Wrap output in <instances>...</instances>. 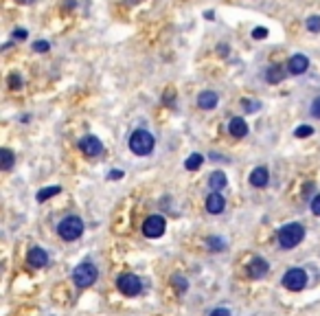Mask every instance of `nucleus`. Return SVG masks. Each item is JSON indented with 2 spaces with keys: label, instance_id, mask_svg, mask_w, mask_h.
<instances>
[{
  "label": "nucleus",
  "instance_id": "f257e3e1",
  "mask_svg": "<svg viewBox=\"0 0 320 316\" xmlns=\"http://www.w3.org/2000/svg\"><path fill=\"white\" fill-rule=\"evenodd\" d=\"M156 147V138L151 132L147 130H143V128H138L132 132V136H130V149H132V154L134 156H149L151 151H154Z\"/></svg>",
  "mask_w": 320,
  "mask_h": 316
},
{
  "label": "nucleus",
  "instance_id": "f03ea898",
  "mask_svg": "<svg viewBox=\"0 0 320 316\" xmlns=\"http://www.w3.org/2000/svg\"><path fill=\"white\" fill-rule=\"evenodd\" d=\"M305 237V226L298 222H292V224H285V226L278 230V246L285 248V250H292L294 246L303 242Z\"/></svg>",
  "mask_w": 320,
  "mask_h": 316
},
{
  "label": "nucleus",
  "instance_id": "7ed1b4c3",
  "mask_svg": "<svg viewBox=\"0 0 320 316\" xmlns=\"http://www.w3.org/2000/svg\"><path fill=\"white\" fill-rule=\"evenodd\" d=\"M84 228H86L84 220H82V217H77V215H66L64 220H59V224H57V233L66 242L79 240V237L84 235Z\"/></svg>",
  "mask_w": 320,
  "mask_h": 316
},
{
  "label": "nucleus",
  "instance_id": "20e7f679",
  "mask_svg": "<svg viewBox=\"0 0 320 316\" xmlns=\"http://www.w3.org/2000/svg\"><path fill=\"white\" fill-rule=\"evenodd\" d=\"M97 276H99V270H97V266L92 261H82L75 270H72V281H75L77 288L92 286V283L97 281Z\"/></svg>",
  "mask_w": 320,
  "mask_h": 316
},
{
  "label": "nucleus",
  "instance_id": "39448f33",
  "mask_svg": "<svg viewBox=\"0 0 320 316\" xmlns=\"http://www.w3.org/2000/svg\"><path fill=\"white\" fill-rule=\"evenodd\" d=\"M305 286H307V272L303 268H290L283 274V288L290 290V292H298Z\"/></svg>",
  "mask_w": 320,
  "mask_h": 316
},
{
  "label": "nucleus",
  "instance_id": "423d86ee",
  "mask_svg": "<svg viewBox=\"0 0 320 316\" xmlns=\"http://www.w3.org/2000/svg\"><path fill=\"white\" fill-rule=\"evenodd\" d=\"M167 228V222L163 215H149L147 220L143 222V235L149 237V240H158V237H163Z\"/></svg>",
  "mask_w": 320,
  "mask_h": 316
},
{
  "label": "nucleus",
  "instance_id": "0eeeda50",
  "mask_svg": "<svg viewBox=\"0 0 320 316\" xmlns=\"http://www.w3.org/2000/svg\"><path fill=\"white\" fill-rule=\"evenodd\" d=\"M116 286H118V290H121L125 296H136V294L143 290V281L138 279L136 274L128 272V274H121V276H118Z\"/></svg>",
  "mask_w": 320,
  "mask_h": 316
},
{
  "label": "nucleus",
  "instance_id": "6e6552de",
  "mask_svg": "<svg viewBox=\"0 0 320 316\" xmlns=\"http://www.w3.org/2000/svg\"><path fill=\"white\" fill-rule=\"evenodd\" d=\"M79 149L84 151L86 156H90V158H95V156H101L103 154V143L99 141L97 136H84L82 141H79Z\"/></svg>",
  "mask_w": 320,
  "mask_h": 316
},
{
  "label": "nucleus",
  "instance_id": "1a4fd4ad",
  "mask_svg": "<svg viewBox=\"0 0 320 316\" xmlns=\"http://www.w3.org/2000/svg\"><path fill=\"white\" fill-rule=\"evenodd\" d=\"M309 70V57L303 53H296L288 59V72L290 75H305Z\"/></svg>",
  "mask_w": 320,
  "mask_h": 316
},
{
  "label": "nucleus",
  "instance_id": "9d476101",
  "mask_svg": "<svg viewBox=\"0 0 320 316\" xmlns=\"http://www.w3.org/2000/svg\"><path fill=\"white\" fill-rule=\"evenodd\" d=\"M26 261H29V266H33V268H44L46 263H49V255H46L44 248L33 246L29 250V255H26Z\"/></svg>",
  "mask_w": 320,
  "mask_h": 316
},
{
  "label": "nucleus",
  "instance_id": "9b49d317",
  "mask_svg": "<svg viewBox=\"0 0 320 316\" xmlns=\"http://www.w3.org/2000/svg\"><path fill=\"white\" fill-rule=\"evenodd\" d=\"M224 209H226L224 195L219 193V191H213V193L206 198V211H209V213H213V215H219Z\"/></svg>",
  "mask_w": 320,
  "mask_h": 316
},
{
  "label": "nucleus",
  "instance_id": "f8f14e48",
  "mask_svg": "<svg viewBox=\"0 0 320 316\" xmlns=\"http://www.w3.org/2000/svg\"><path fill=\"white\" fill-rule=\"evenodd\" d=\"M268 270H270L268 261L261 259V257H255V259L248 263V274L252 276V279H263V276L268 274Z\"/></svg>",
  "mask_w": 320,
  "mask_h": 316
},
{
  "label": "nucleus",
  "instance_id": "ddd939ff",
  "mask_svg": "<svg viewBox=\"0 0 320 316\" xmlns=\"http://www.w3.org/2000/svg\"><path fill=\"white\" fill-rule=\"evenodd\" d=\"M217 103H219V95L215 90H202L197 95V105L202 110H213L217 108Z\"/></svg>",
  "mask_w": 320,
  "mask_h": 316
},
{
  "label": "nucleus",
  "instance_id": "4468645a",
  "mask_svg": "<svg viewBox=\"0 0 320 316\" xmlns=\"http://www.w3.org/2000/svg\"><path fill=\"white\" fill-rule=\"evenodd\" d=\"M268 182H270V171L268 169H265V167H255V169H252V174H250V184H252V187L263 189V187H268Z\"/></svg>",
  "mask_w": 320,
  "mask_h": 316
},
{
  "label": "nucleus",
  "instance_id": "2eb2a0df",
  "mask_svg": "<svg viewBox=\"0 0 320 316\" xmlns=\"http://www.w3.org/2000/svg\"><path fill=\"white\" fill-rule=\"evenodd\" d=\"M228 132L235 138H244L246 134H248V123H246V118L242 116H235V118H230V123H228Z\"/></svg>",
  "mask_w": 320,
  "mask_h": 316
},
{
  "label": "nucleus",
  "instance_id": "dca6fc26",
  "mask_svg": "<svg viewBox=\"0 0 320 316\" xmlns=\"http://www.w3.org/2000/svg\"><path fill=\"white\" fill-rule=\"evenodd\" d=\"M226 184H228V178L224 176V171H213L209 176V187L213 191H222V189H226Z\"/></svg>",
  "mask_w": 320,
  "mask_h": 316
},
{
  "label": "nucleus",
  "instance_id": "f3484780",
  "mask_svg": "<svg viewBox=\"0 0 320 316\" xmlns=\"http://www.w3.org/2000/svg\"><path fill=\"white\" fill-rule=\"evenodd\" d=\"M285 79V72L281 66H270L268 70H265V82L268 84H281Z\"/></svg>",
  "mask_w": 320,
  "mask_h": 316
},
{
  "label": "nucleus",
  "instance_id": "a211bd4d",
  "mask_svg": "<svg viewBox=\"0 0 320 316\" xmlns=\"http://www.w3.org/2000/svg\"><path fill=\"white\" fill-rule=\"evenodd\" d=\"M202 163H204V156H202V154H191V156L184 161V167L189 169V171H195V169L202 167Z\"/></svg>",
  "mask_w": 320,
  "mask_h": 316
},
{
  "label": "nucleus",
  "instance_id": "6ab92c4d",
  "mask_svg": "<svg viewBox=\"0 0 320 316\" xmlns=\"http://www.w3.org/2000/svg\"><path fill=\"white\" fill-rule=\"evenodd\" d=\"M0 167H3L5 171L13 167V151H11V149L5 147L3 151H0Z\"/></svg>",
  "mask_w": 320,
  "mask_h": 316
},
{
  "label": "nucleus",
  "instance_id": "aec40b11",
  "mask_svg": "<svg viewBox=\"0 0 320 316\" xmlns=\"http://www.w3.org/2000/svg\"><path fill=\"white\" fill-rule=\"evenodd\" d=\"M59 191H62V187H44V189L37 193V200H39V202H46V200H49V198L57 195Z\"/></svg>",
  "mask_w": 320,
  "mask_h": 316
},
{
  "label": "nucleus",
  "instance_id": "412c9836",
  "mask_svg": "<svg viewBox=\"0 0 320 316\" xmlns=\"http://www.w3.org/2000/svg\"><path fill=\"white\" fill-rule=\"evenodd\" d=\"M242 108L248 112V114H252V112H259V108H261V101H257V99H244Z\"/></svg>",
  "mask_w": 320,
  "mask_h": 316
},
{
  "label": "nucleus",
  "instance_id": "4be33fe9",
  "mask_svg": "<svg viewBox=\"0 0 320 316\" xmlns=\"http://www.w3.org/2000/svg\"><path fill=\"white\" fill-rule=\"evenodd\" d=\"M305 26H307L309 33H320V16H309Z\"/></svg>",
  "mask_w": 320,
  "mask_h": 316
},
{
  "label": "nucleus",
  "instance_id": "5701e85b",
  "mask_svg": "<svg viewBox=\"0 0 320 316\" xmlns=\"http://www.w3.org/2000/svg\"><path fill=\"white\" fill-rule=\"evenodd\" d=\"M311 134H314V128H311V125H301V128L294 130V136L296 138H307Z\"/></svg>",
  "mask_w": 320,
  "mask_h": 316
},
{
  "label": "nucleus",
  "instance_id": "b1692460",
  "mask_svg": "<svg viewBox=\"0 0 320 316\" xmlns=\"http://www.w3.org/2000/svg\"><path fill=\"white\" fill-rule=\"evenodd\" d=\"M9 88H11V90H20V88H22V77H20L18 72L9 75Z\"/></svg>",
  "mask_w": 320,
  "mask_h": 316
},
{
  "label": "nucleus",
  "instance_id": "393cba45",
  "mask_svg": "<svg viewBox=\"0 0 320 316\" xmlns=\"http://www.w3.org/2000/svg\"><path fill=\"white\" fill-rule=\"evenodd\" d=\"M309 114L314 118H320V95L316 99H311V105H309Z\"/></svg>",
  "mask_w": 320,
  "mask_h": 316
},
{
  "label": "nucleus",
  "instance_id": "a878e982",
  "mask_svg": "<svg viewBox=\"0 0 320 316\" xmlns=\"http://www.w3.org/2000/svg\"><path fill=\"white\" fill-rule=\"evenodd\" d=\"M33 51H35V53H49L51 51V44L44 42V40H39V42L33 44Z\"/></svg>",
  "mask_w": 320,
  "mask_h": 316
},
{
  "label": "nucleus",
  "instance_id": "bb28decb",
  "mask_svg": "<svg viewBox=\"0 0 320 316\" xmlns=\"http://www.w3.org/2000/svg\"><path fill=\"white\" fill-rule=\"evenodd\" d=\"M209 248L222 250V248H224V240H219V237H211V240H209Z\"/></svg>",
  "mask_w": 320,
  "mask_h": 316
},
{
  "label": "nucleus",
  "instance_id": "cd10ccee",
  "mask_svg": "<svg viewBox=\"0 0 320 316\" xmlns=\"http://www.w3.org/2000/svg\"><path fill=\"white\" fill-rule=\"evenodd\" d=\"M252 37H255V40H265V37H268V29H263V26H257V29L252 31Z\"/></svg>",
  "mask_w": 320,
  "mask_h": 316
},
{
  "label": "nucleus",
  "instance_id": "c85d7f7f",
  "mask_svg": "<svg viewBox=\"0 0 320 316\" xmlns=\"http://www.w3.org/2000/svg\"><path fill=\"white\" fill-rule=\"evenodd\" d=\"M311 211H314V215L320 217V193L316 198H311Z\"/></svg>",
  "mask_w": 320,
  "mask_h": 316
},
{
  "label": "nucleus",
  "instance_id": "c756f323",
  "mask_svg": "<svg viewBox=\"0 0 320 316\" xmlns=\"http://www.w3.org/2000/svg\"><path fill=\"white\" fill-rule=\"evenodd\" d=\"M26 35H29V33H26V29H16V31H13V40H20V42H22V40H26Z\"/></svg>",
  "mask_w": 320,
  "mask_h": 316
},
{
  "label": "nucleus",
  "instance_id": "7c9ffc66",
  "mask_svg": "<svg viewBox=\"0 0 320 316\" xmlns=\"http://www.w3.org/2000/svg\"><path fill=\"white\" fill-rule=\"evenodd\" d=\"M209 316H232V314H230L226 307H217V309H213V312H211Z\"/></svg>",
  "mask_w": 320,
  "mask_h": 316
},
{
  "label": "nucleus",
  "instance_id": "2f4dec72",
  "mask_svg": "<svg viewBox=\"0 0 320 316\" xmlns=\"http://www.w3.org/2000/svg\"><path fill=\"white\" fill-rule=\"evenodd\" d=\"M125 174H123V171H118V169H114V171H110V178H112V180H118V178H123Z\"/></svg>",
  "mask_w": 320,
  "mask_h": 316
},
{
  "label": "nucleus",
  "instance_id": "473e14b6",
  "mask_svg": "<svg viewBox=\"0 0 320 316\" xmlns=\"http://www.w3.org/2000/svg\"><path fill=\"white\" fill-rule=\"evenodd\" d=\"M217 51L222 53V55H226V51H230V49H228V46H226V44H219V46H217Z\"/></svg>",
  "mask_w": 320,
  "mask_h": 316
},
{
  "label": "nucleus",
  "instance_id": "72a5a7b5",
  "mask_svg": "<svg viewBox=\"0 0 320 316\" xmlns=\"http://www.w3.org/2000/svg\"><path fill=\"white\" fill-rule=\"evenodd\" d=\"M20 3H24V5H29V3H33V0H20Z\"/></svg>",
  "mask_w": 320,
  "mask_h": 316
}]
</instances>
